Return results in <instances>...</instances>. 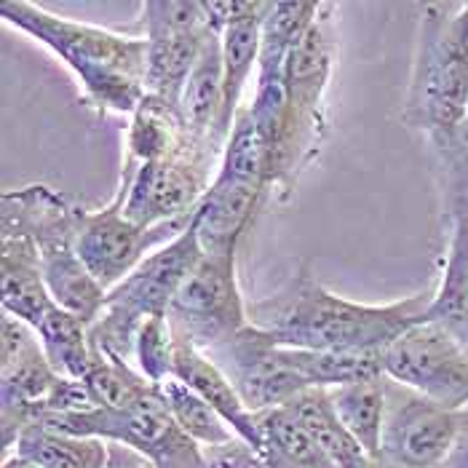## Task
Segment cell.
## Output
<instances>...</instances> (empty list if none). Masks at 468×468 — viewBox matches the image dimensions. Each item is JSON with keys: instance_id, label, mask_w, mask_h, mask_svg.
Returning a JSON list of instances; mask_svg holds the SVG:
<instances>
[{"instance_id": "12", "label": "cell", "mask_w": 468, "mask_h": 468, "mask_svg": "<svg viewBox=\"0 0 468 468\" xmlns=\"http://www.w3.org/2000/svg\"><path fill=\"white\" fill-rule=\"evenodd\" d=\"M169 322L201 351H212L252 324L236 276V252L204 254L177 292Z\"/></svg>"}, {"instance_id": "22", "label": "cell", "mask_w": 468, "mask_h": 468, "mask_svg": "<svg viewBox=\"0 0 468 468\" xmlns=\"http://www.w3.org/2000/svg\"><path fill=\"white\" fill-rule=\"evenodd\" d=\"M329 399L337 420L351 433V439L369 458L380 461L383 423L388 407V378L380 375V378H367V380L329 388Z\"/></svg>"}, {"instance_id": "27", "label": "cell", "mask_w": 468, "mask_h": 468, "mask_svg": "<svg viewBox=\"0 0 468 468\" xmlns=\"http://www.w3.org/2000/svg\"><path fill=\"white\" fill-rule=\"evenodd\" d=\"M284 354L311 388H337L346 383L383 375L380 354L308 351V348H287V346H284Z\"/></svg>"}, {"instance_id": "10", "label": "cell", "mask_w": 468, "mask_h": 468, "mask_svg": "<svg viewBox=\"0 0 468 468\" xmlns=\"http://www.w3.org/2000/svg\"><path fill=\"white\" fill-rule=\"evenodd\" d=\"M383 375L447 410L468 404V346L436 322L407 329L383 354Z\"/></svg>"}, {"instance_id": "15", "label": "cell", "mask_w": 468, "mask_h": 468, "mask_svg": "<svg viewBox=\"0 0 468 468\" xmlns=\"http://www.w3.org/2000/svg\"><path fill=\"white\" fill-rule=\"evenodd\" d=\"M458 431V410H447L388 380L380 461L391 468H439Z\"/></svg>"}, {"instance_id": "18", "label": "cell", "mask_w": 468, "mask_h": 468, "mask_svg": "<svg viewBox=\"0 0 468 468\" xmlns=\"http://www.w3.org/2000/svg\"><path fill=\"white\" fill-rule=\"evenodd\" d=\"M444 209L450 222L447 254L426 322L450 329L468 346V198L447 201Z\"/></svg>"}, {"instance_id": "28", "label": "cell", "mask_w": 468, "mask_h": 468, "mask_svg": "<svg viewBox=\"0 0 468 468\" xmlns=\"http://www.w3.org/2000/svg\"><path fill=\"white\" fill-rule=\"evenodd\" d=\"M161 397L166 401V410L172 412V418L177 420L182 431L187 433L201 450H212L219 447L230 439H236V431L228 426V420L217 412L215 407L204 397H198L193 388H187L177 378L164 380L161 386Z\"/></svg>"}, {"instance_id": "30", "label": "cell", "mask_w": 468, "mask_h": 468, "mask_svg": "<svg viewBox=\"0 0 468 468\" xmlns=\"http://www.w3.org/2000/svg\"><path fill=\"white\" fill-rule=\"evenodd\" d=\"M134 361H137V369L153 386H161L164 380L172 378L175 329H172L169 316H153V319L144 322L140 335H137Z\"/></svg>"}, {"instance_id": "2", "label": "cell", "mask_w": 468, "mask_h": 468, "mask_svg": "<svg viewBox=\"0 0 468 468\" xmlns=\"http://www.w3.org/2000/svg\"><path fill=\"white\" fill-rule=\"evenodd\" d=\"M0 19L54 51L83 89V102L100 115H134L144 100L147 40L59 16L37 3L5 0Z\"/></svg>"}, {"instance_id": "26", "label": "cell", "mask_w": 468, "mask_h": 468, "mask_svg": "<svg viewBox=\"0 0 468 468\" xmlns=\"http://www.w3.org/2000/svg\"><path fill=\"white\" fill-rule=\"evenodd\" d=\"M36 332L46 356L59 375L72 380L86 378L94 351L89 343V324L83 319H78L75 314L59 305H51L48 314L37 322Z\"/></svg>"}, {"instance_id": "20", "label": "cell", "mask_w": 468, "mask_h": 468, "mask_svg": "<svg viewBox=\"0 0 468 468\" xmlns=\"http://www.w3.org/2000/svg\"><path fill=\"white\" fill-rule=\"evenodd\" d=\"M268 3L252 0L250 11L233 19L222 30V86H225V105H222V129L230 137L233 121L239 115L241 97L247 83L260 62V30Z\"/></svg>"}, {"instance_id": "8", "label": "cell", "mask_w": 468, "mask_h": 468, "mask_svg": "<svg viewBox=\"0 0 468 468\" xmlns=\"http://www.w3.org/2000/svg\"><path fill=\"white\" fill-rule=\"evenodd\" d=\"M40 423L72 436H94L126 444L153 468H207L204 450L177 426L166 410L161 388L155 397L126 410L97 407L86 412L51 415Z\"/></svg>"}, {"instance_id": "16", "label": "cell", "mask_w": 468, "mask_h": 468, "mask_svg": "<svg viewBox=\"0 0 468 468\" xmlns=\"http://www.w3.org/2000/svg\"><path fill=\"white\" fill-rule=\"evenodd\" d=\"M175 329V326H172ZM172 378L182 380L187 388H193L198 397H204L217 412L228 420V426L236 431L239 439L252 444L262 455V433L257 426V415L244 404L228 375L209 359L190 337L175 332V364H172Z\"/></svg>"}, {"instance_id": "34", "label": "cell", "mask_w": 468, "mask_h": 468, "mask_svg": "<svg viewBox=\"0 0 468 468\" xmlns=\"http://www.w3.org/2000/svg\"><path fill=\"white\" fill-rule=\"evenodd\" d=\"M3 468H40L37 463H33V461H27V458H22V455H8L5 461H3Z\"/></svg>"}, {"instance_id": "29", "label": "cell", "mask_w": 468, "mask_h": 468, "mask_svg": "<svg viewBox=\"0 0 468 468\" xmlns=\"http://www.w3.org/2000/svg\"><path fill=\"white\" fill-rule=\"evenodd\" d=\"M80 383L89 388L97 407L108 410H126L158 394V386H153L140 369H132L129 361L105 356L97 351Z\"/></svg>"}, {"instance_id": "13", "label": "cell", "mask_w": 468, "mask_h": 468, "mask_svg": "<svg viewBox=\"0 0 468 468\" xmlns=\"http://www.w3.org/2000/svg\"><path fill=\"white\" fill-rule=\"evenodd\" d=\"M193 217L175 219L158 228H140L121 212V204L112 198L105 209L83 212L78 228V254L97 284L110 292L118 287L144 257L169 241H175Z\"/></svg>"}, {"instance_id": "7", "label": "cell", "mask_w": 468, "mask_h": 468, "mask_svg": "<svg viewBox=\"0 0 468 468\" xmlns=\"http://www.w3.org/2000/svg\"><path fill=\"white\" fill-rule=\"evenodd\" d=\"M335 5L322 3L316 22L297 40L287 59V134L273 187L289 193L297 175L324 143L326 89L335 68Z\"/></svg>"}, {"instance_id": "4", "label": "cell", "mask_w": 468, "mask_h": 468, "mask_svg": "<svg viewBox=\"0 0 468 468\" xmlns=\"http://www.w3.org/2000/svg\"><path fill=\"white\" fill-rule=\"evenodd\" d=\"M468 115V3H429L404 100V121L429 140Z\"/></svg>"}, {"instance_id": "1", "label": "cell", "mask_w": 468, "mask_h": 468, "mask_svg": "<svg viewBox=\"0 0 468 468\" xmlns=\"http://www.w3.org/2000/svg\"><path fill=\"white\" fill-rule=\"evenodd\" d=\"M431 300L433 289H423L388 305H367L300 276L287 292L252 305L250 322L287 348L383 354L407 329L429 319Z\"/></svg>"}, {"instance_id": "3", "label": "cell", "mask_w": 468, "mask_h": 468, "mask_svg": "<svg viewBox=\"0 0 468 468\" xmlns=\"http://www.w3.org/2000/svg\"><path fill=\"white\" fill-rule=\"evenodd\" d=\"M83 207L48 185H27L0 198V233L25 236L40 254V271L48 294L65 311L91 324L108 292L97 284L78 254V228Z\"/></svg>"}, {"instance_id": "6", "label": "cell", "mask_w": 468, "mask_h": 468, "mask_svg": "<svg viewBox=\"0 0 468 468\" xmlns=\"http://www.w3.org/2000/svg\"><path fill=\"white\" fill-rule=\"evenodd\" d=\"M0 401L5 450L27 426L51 415L97 410L80 380L54 369L36 329L11 314L0 319Z\"/></svg>"}, {"instance_id": "25", "label": "cell", "mask_w": 468, "mask_h": 468, "mask_svg": "<svg viewBox=\"0 0 468 468\" xmlns=\"http://www.w3.org/2000/svg\"><path fill=\"white\" fill-rule=\"evenodd\" d=\"M284 407L289 415L316 439V444L324 450L326 458L337 468H346L356 458L367 455L351 439V433L343 429V423L337 420L332 399H329V388H308Z\"/></svg>"}, {"instance_id": "35", "label": "cell", "mask_w": 468, "mask_h": 468, "mask_svg": "<svg viewBox=\"0 0 468 468\" xmlns=\"http://www.w3.org/2000/svg\"><path fill=\"white\" fill-rule=\"evenodd\" d=\"M346 468H391V466H386L383 461H375V458H369V455H361V458H356L354 463H348Z\"/></svg>"}, {"instance_id": "11", "label": "cell", "mask_w": 468, "mask_h": 468, "mask_svg": "<svg viewBox=\"0 0 468 468\" xmlns=\"http://www.w3.org/2000/svg\"><path fill=\"white\" fill-rule=\"evenodd\" d=\"M143 30L147 40L144 94L180 110L187 78L212 30L204 3L147 0L143 3Z\"/></svg>"}, {"instance_id": "21", "label": "cell", "mask_w": 468, "mask_h": 468, "mask_svg": "<svg viewBox=\"0 0 468 468\" xmlns=\"http://www.w3.org/2000/svg\"><path fill=\"white\" fill-rule=\"evenodd\" d=\"M187 144L185 132V121L182 112L150 94H144L140 108L134 110L132 123L126 129V158L123 164L129 166H143V164H153V161H164L182 153Z\"/></svg>"}, {"instance_id": "24", "label": "cell", "mask_w": 468, "mask_h": 468, "mask_svg": "<svg viewBox=\"0 0 468 468\" xmlns=\"http://www.w3.org/2000/svg\"><path fill=\"white\" fill-rule=\"evenodd\" d=\"M257 426L262 433V461L268 468H337L316 439L289 415L287 407L257 412Z\"/></svg>"}, {"instance_id": "31", "label": "cell", "mask_w": 468, "mask_h": 468, "mask_svg": "<svg viewBox=\"0 0 468 468\" xmlns=\"http://www.w3.org/2000/svg\"><path fill=\"white\" fill-rule=\"evenodd\" d=\"M439 169L444 204L455 198H468V115L447 134L431 140Z\"/></svg>"}, {"instance_id": "14", "label": "cell", "mask_w": 468, "mask_h": 468, "mask_svg": "<svg viewBox=\"0 0 468 468\" xmlns=\"http://www.w3.org/2000/svg\"><path fill=\"white\" fill-rule=\"evenodd\" d=\"M204 354L228 375V380L254 415L284 407L311 388L287 361L284 346H279L257 324H250L225 346Z\"/></svg>"}, {"instance_id": "33", "label": "cell", "mask_w": 468, "mask_h": 468, "mask_svg": "<svg viewBox=\"0 0 468 468\" xmlns=\"http://www.w3.org/2000/svg\"><path fill=\"white\" fill-rule=\"evenodd\" d=\"M439 468H468V404L463 410H458V431L455 441L444 458V463Z\"/></svg>"}, {"instance_id": "9", "label": "cell", "mask_w": 468, "mask_h": 468, "mask_svg": "<svg viewBox=\"0 0 468 468\" xmlns=\"http://www.w3.org/2000/svg\"><path fill=\"white\" fill-rule=\"evenodd\" d=\"M219 158L187 144L182 153L153 161L143 166L123 164L121 185L115 190V201L121 212L140 228H158L175 219L193 217L201 198L215 182Z\"/></svg>"}, {"instance_id": "23", "label": "cell", "mask_w": 468, "mask_h": 468, "mask_svg": "<svg viewBox=\"0 0 468 468\" xmlns=\"http://www.w3.org/2000/svg\"><path fill=\"white\" fill-rule=\"evenodd\" d=\"M14 452L40 468H108L110 452L105 439L72 436L33 423L14 441Z\"/></svg>"}, {"instance_id": "19", "label": "cell", "mask_w": 468, "mask_h": 468, "mask_svg": "<svg viewBox=\"0 0 468 468\" xmlns=\"http://www.w3.org/2000/svg\"><path fill=\"white\" fill-rule=\"evenodd\" d=\"M0 294L3 314L22 319L33 329L57 305L43 282L36 244L25 236L0 233Z\"/></svg>"}, {"instance_id": "32", "label": "cell", "mask_w": 468, "mask_h": 468, "mask_svg": "<svg viewBox=\"0 0 468 468\" xmlns=\"http://www.w3.org/2000/svg\"><path fill=\"white\" fill-rule=\"evenodd\" d=\"M204 458H207V468H268L262 455L239 436L219 447L204 450Z\"/></svg>"}, {"instance_id": "17", "label": "cell", "mask_w": 468, "mask_h": 468, "mask_svg": "<svg viewBox=\"0 0 468 468\" xmlns=\"http://www.w3.org/2000/svg\"><path fill=\"white\" fill-rule=\"evenodd\" d=\"M265 185L215 175L212 187L193 212V228L204 254H233L252 219Z\"/></svg>"}, {"instance_id": "5", "label": "cell", "mask_w": 468, "mask_h": 468, "mask_svg": "<svg viewBox=\"0 0 468 468\" xmlns=\"http://www.w3.org/2000/svg\"><path fill=\"white\" fill-rule=\"evenodd\" d=\"M201 257L204 250L193 222L175 241L147 254L118 287L110 289L100 316L89 324L91 351L123 361L134 359L143 324L153 316H169L177 292Z\"/></svg>"}]
</instances>
